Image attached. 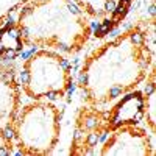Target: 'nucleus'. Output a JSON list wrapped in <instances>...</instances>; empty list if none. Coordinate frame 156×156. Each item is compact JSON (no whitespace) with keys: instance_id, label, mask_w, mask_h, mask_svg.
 <instances>
[{"instance_id":"1","label":"nucleus","mask_w":156,"mask_h":156,"mask_svg":"<svg viewBox=\"0 0 156 156\" xmlns=\"http://www.w3.org/2000/svg\"><path fill=\"white\" fill-rule=\"evenodd\" d=\"M73 81L69 61L53 51H37L23 64L20 86L33 100H56L66 95Z\"/></svg>"},{"instance_id":"2","label":"nucleus","mask_w":156,"mask_h":156,"mask_svg":"<svg viewBox=\"0 0 156 156\" xmlns=\"http://www.w3.org/2000/svg\"><path fill=\"white\" fill-rule=\"evenodd\" d=\"M61 133L59 108L48 100H36L25 106L14 123V137L23 154H48Z\"/></svg>"}]
</instances>
